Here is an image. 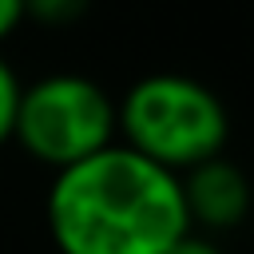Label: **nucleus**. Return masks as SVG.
Instances as JSON below:
<instances>
[{"label":"nucleus","mask_w":254,"mask_h":254,"mask_svg":"<svg viewBox=\"0 0 254 254\" xmlns=\"http://www.w3.org/2000/svg\"><path fill=\"white\" fill-rule=\"evenodd\" d=\"M44 218L60 254H167L190 234L179 175L123 143L56 171Z\"/></svg>","instance_id":"1"},{"label":"nucleus","mask_w":254,"mask_h":254,"mask_svg":"<svg viewBox=\"0 0 254 254\" xmlns=\"http://www.w3.org/2000/svg\"><path fill=\"white\" fill-rule=\"evenodd\" d=\"M115 135L155 167L183 175L230 139V111L214 87L183 71H155L135 79L115 103Z\"/></svg>","instance_id":"2"},{"label":"nucleus","mask_w":254,"mask_h":254,"mask_svg":"<svg viewBox=\"0 0 254 254\" xmlns=\"http://www.w3.org/2000/svg\"><path fill=\"white\" fill-rule=\"evenodd\" d=\"M12 139L44 167H75L115 143V99L79 71L40 75L20 91Z\"/></svg>","instance_id":"3"},{"label":"nucleus","mask_w":254,"mask_h":254,"mask_svg":"<svg viewBox=\"0 0 254 254\" xmlns=\"http://www.w3.org/2000/svg\"><path fill=\"white\" fill-rule=\"evenodd\" d=\"M179 183H183V202H187L190 226L234 230L250 214V179L226 155H214V159L183 171Z\"/></svg>","instance_id":"4"},{"label":"nucleus","mask_w":254,"mask_h":254,"mask_svg":"<svg viewBox=\"0 0 254 254\" xmlns=\"http://www.w3.org/2000/svg\"><path fill=\"white\" fill-rule=\"evenodd\" d=\"M91 12V0H24V20L40 28H71Z\"/></svg>","instance_id":"5"},{"label":"nucleus","mask_w":254,"mask_h":254,"mask_svg":"<svg viewBox=\"0 0 254 254\" xmlns=\"http://www.w3.org/2000/svg\"><path fill=\"white\" fill-rule=\"evenodd\" d=\"M20 91H24V83H20V75H16V67L0 56V147L12 139V131H16V111H20Z\"/></svg>","instance_id":"6"},{"label":"nucleus","mask_w":254,"mask_h":254,"mask_svg":"<svg viewBox=\"0 0 254 254\" xmlns=\"http://www.w3.org/2000/svg\"><path fill=\"white\" fill-rule=\"evenodd\" d=\"M24 24V0H0V44Z\"/></svg>","instance_id":"7"},{"label":"nucleus","mask_w":254,"mask_h":254,"mask_svg":"<svg viewBox=\"0 0 254 254\" xmlns=\"http://www.w3.org/2000/svg\"><path fill=\"white\" fill-rule=\"evenodd\" d=\"M167 254H222V246H214L210 238H198V234H183Z\"/></svg>","instance_id":"8"}]
</instances>
